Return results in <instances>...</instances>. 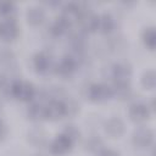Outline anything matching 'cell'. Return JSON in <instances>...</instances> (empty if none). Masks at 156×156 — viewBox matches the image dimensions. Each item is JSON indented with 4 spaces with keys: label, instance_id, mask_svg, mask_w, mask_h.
I'll list each match as a JSON object with an SVG mask.
<instances>
[{
    "label": "cell",
    "instance_id": "10",
    "mask_svg": "<svg viewBox=\"0 0 156 156\" xmlns=\"http://www.w3.org/2000/svg\"><path fill=\"white\" fill-rule=\"evenodd\" d=\"M18 35V26L13 18H5L0 22V38L11 41Z\"/></svg>",
    "mask_w": 156,
    "mask_h": 156
},
{
    "label": "cell",
    "instance_id": "3",
    "mask_svg": "<svg viewBox=\"0 0 156 156\" xmlns=\"http://www.w3.org/2000/svg\"><path fill=\"white\" fill-rule=\"evenodd\" d=\"M67 116V108L63 100L51 99L45 105V119L57 121L62 117Z\"/></svg>",
    "mask_w": 156,
    "mask_h": 156
},
{
    "label": "cell",
    "instance_id": "16",
    "mask_svg": "<svg viewBox=\"0 0 156 156\" xmlns=\"http://www.w3.org/2000/svg\"><path fill=\"white\" fill-rule=\"evenodd\" d=\"M112 88V93L113 96H117L118 99H128L132 94V88H130V80H118V82H113Z\"/></svg>",
    "mask_w": 156,
    "mask_h": 156
},
{
    "label": "cell",
    "instance_id": "26",
    "mask_svg": "<svg viewBox=\"0 0 156 156\" xmlns=\"http://www.w3.org/2000/svg\"><path fill=\"white\" fill-rule=\"evenodd\" d=\"M7 134V127L6 124L0 119V140H2Z\"/></svg>",
    "mask_w": 156,
    "mask_h": 156
},
{
    "label": "cell",
    "instance_id": "15",
    "mask_svg": "<svg viewBox=\"0 0 156 156\" xmlns=\"http://www.w3.org/2000/svg\"><path fill=\"white\" fill-rule=\"evenodd\" d=\"M71 26H72V24H71L68 21H66V20L60 15V16H57V17L51 22L49 30H50V33H51L54 37H60V35L67 33V32L69 30Z\"/></svg>",
    "mask_w": 156,
    "mask_h": 156
},
{
    "label": "cell",
    "instance_id": "27",
    "mask_svg": "<svg viewBox=\"0 0 156 156\" xmlns=\"http://www.w3.org/2000/svg\"><path fill=\"white\" fill-rule=\"evenodd\" d=\"M2 83H4V79H2V77L0 76V88H1V85H2Z\"/></svg>",
    "mask_w": 156,
    "mask_h": 156
},
{
    "label": "cell",
    "instance_id": "25",
    "mask_svg": "<svg viewBox=\"0 0 156 156\" xmlns=\"http://www.w3.org/2000/svg\"><path fill=\"white\" fill-rule=\"evenodd\" d=\"M99 156H119L115 150H111V149H104L99 152Z\"/></svg>",
    "mask_w": 156,
    "mask_h": 156
},
{
    "label": "cell",
    "instance_id": "11",
    "mask_svg": "<svg viewBox=\"0 0 156 156\" xmlns=\"http://www.w3.org/2000/svg\"><path fill=\"white\" fill-rule=\"evenodd\" d=\"M85 10L83 9V6L80 4H78V2H68L62 7L61 16L72 24L73 22L79 21V18H80V16H82V13Z\"/></svg>",
    "mask_w": 156,
    "mask_h": 156
},
{
    "label": "cell",
    "instance_id": "7",
    "mask_svg": "<svg viewBox=\"0 0 156 156\" xmlns=\"http://www.w3.org/2000/svg\"><path fill=\"white\" fill-rule=\"evenodd\" d=\"M132 141L138 147H147L154 141V132L147 127H140L133 132Z\"/></svg>",
    "mask_w": 156,
    "mask_h": 156
},
{
    "label": "cell",
    "instance_id": "23",
    "mask_svg": "<svg viewBox=\"0 0 156 156\" xmlns=\"http://www.w3.org/2000/svg\"><path fill=\"white\" fill-rule=\"evenodd\" d=\"M28 136H29L30 143H33V144H35V145H38V144L40 145V144L44 143V140H45V133H44V130H41V129H34V130L29 132Z\"/></svg>",
    "mask_w": 156,
    "mask_h": 156
},
{
    "label": "cell",
    "instance_id": "17",
    "mask_svg": "<svg viewBox=\"0 0 156 156\" xmlns=\"http://www.w3.org/2000/svg\"><path fill=\"white\" fill-rule=\"evenodd\" d=\"M115 28V18L110 13H102L98 20V30L102 34H108Z\"/></svg>",
    "mask_w": 156,
    "mask_h": 156
},
{
    "label": "cell",
    "instance_id": "6",
    "mask_svg": "<svg viewBox=\"0 0 156 156\" xmlns=\"http://www.w3.org/2000/svg\"><path fill=\"white\" fill-rule=\"evenodd\" d=\"M73 144L74 143L68 136H66L63 133H61L57 136H55L54 140L51 141V144H50V152L52 155H56V156L65 155L68 151H71Z\"/></svg>",
    "mask_w": 156,
    "mask_h": 156
},
{
    "label": "cell",
    "instance_id": "8",
    "mask_svg": "<svg viewBox=\"0 0 156 156\" xmlns=\"http://www.w3.org/2000/svg\"><path fill=\"white\" fill-rule=\"evenodd\" d=\"M150 113H151V111H150L149 106L144 102H134L129 106V110H128V115H129L130 119L136 123H141V122L146 121L150 117Z\"/></svg>",
    "mask_w": 156,
    "mask_h": 156
},
{
    "label": "cell",
    "instance_id": "13",
    "mask_svg": "<svg viewBox=\"0 0 156 156\" xmlns=\"http://www.w3.org/2000/svg\"><path fill=\"white\" fill-rule=\"evenodd\" d=\"M33 66L35 68V71L38 73H48L50 67H51V57L48 52L45 51H40L37 52L33 57Z\"/></svg>",
    "mask_w": 156,
    "mask_h": 156
},
{
    "label": "cell",
    "instance_id": "20",
    "mask_svg": "<svg viewBox=\"0 0 156 156\" xmlns=\"http://www.w3.org/2000/svg\"><path fill=\"white\" fill-rule=\"evenodd\" d=\"M141 85L145 89H154L156 85V73L154 69H147L141 76Z\"/></svg>",
    "mask_w": 156,
    "mask_h": 156
},
{
    "label": "cell",
    "instance_id": "5",
    "mask_svg": "<svg viewBox=\"0 0 156 156\" xmlns=\"http://www.w3.org/2000/svg\"><path fill=\"white\" fill-rule=\"evenodd\" d=\"M132 66L127 62H117L110 66L108 77L113 79V82L118 80H130L132 77Z\"/></svg>",
    "mask_w": 156,
    "mask_h": 156
},
{
    "label": "cell",
    "instance_id": "24",
    "mask_svg": "<svg viewBox=\"0 0 156 156\" xmlns=\"http://www.w3.org/2000/svg\"><path fill=\"white\" fill-rule=\"evenodd\" d=\"M62 133H63L66 136H68L73 143H76V140L79 138V130H78V128H77L76 126H73V124L66 126Z\"/></svg>",
    "mask_w": 156,
    "mask_h": 156
},
{
    "label": "cell",
    "instance_id": "12",
    "mask_svg": "<svg viewBox=\"0 0 156 156\" xmlns=\"http://www.w3.org/2000/svg\"><path fill=\"white\" fill-rule=\"evenodd\" d=\"M98 20H99V15L91 12V11H88L85 10L80 18H79V22H80V29L84 32V33H89V32H95L98 30Z\"/></svg>",
    "mask_w": 156,
    "mask_h": 156
},
{
    "label": "cell",
    "instance_id": "21",
    "mask_svg": "<svg viewBox=\"0 0 156 156\" xmlns=\"http://www.w3.org/2000/svg\"><path fill=\"white\" fill-rule=\"evenodd\" d=\"M16 13V5L12 1H0V15L5 18H12Z\"/></svg>",
    "mask_w": 156,
    "mask_h": 156
},
{
    "label": "cell",
    "instance_id": "2",
    "mask_svg": "<svg viewBox=\"0 0 156 156\" xmlns=\"http://www.w3.org/2000/svg\"><path fill=\"white\" fill-rule=\"evenodd\" d=\"M87 98L94 102H101L113 98L112 88L104 83H93L87 88Z\"/></svg>",
    "mask_w": 156,
    "mask_h": 156
},
{
    "label": "cell",
    "instance_id": "19",
    "mask_svg": "<svg viewBox=\"0 0 156 156\" xmlns=\"http://www.w3.org/2000/svg\"><path fill=\"white\" fill-rule=\"evenodd\" d=\"M141 38H143V41L144 44L150 49V50H154L156 48V32H155V28L154 27H147L143 30V34H141Z\"/></svg>",
    "mask_w": 156,
    "mask_h": 156
},
{
    "label": "cell",
    "instance_id": "18",
    "mask_svg": "<svg viewBox=\"0 0 156 156\" xmlns=\"http://www.w3.org/2000/svg\"><path fill=\"white\" fill-rule=\"evenodd\" d=\"M27 115L33 121L45 119V105L40 102H32L27 108Z\"/></svg>",
    "mask_w": 156,
    "mask_h": 156
},
{
    "label": "cell",
    "instance_id": "22",
    "mask_svg": "<svg viewBox=\"0 0 156 156\" xmlns=\"http://www.w3.org/2000/svg\"><path fill=\"white\" fill-rule=\"evenodd\" d=\"M85 145H87V149H88V150L94 151V152H96V151L100 152V150H101L102 146H104L102 140H101L99 136H96V135L90 136V138L87 140V144H85Z\"/></svg>",
    "mask_w": 156,
    "mask_h": 156
},
{
    "label": "cell",
    "instance_id": "1",
    "mask_svg": "<svg viewBox=\"0 0 156 156\" xmlns=\"http://www.w3.org/2000/svg\"><path fill=\"white\" fill-rule=\"evenodd\" d=\"M6 91L12 98L21 101H30L35 96V88L30 82L27 80H13L7 88Z\"/></svg>",
    "mask_w": 156,
    "mask_h": 156
},
{
    "label": "cell",
    "instance_id": "14",
    "mask_svg": "<svg viewBox=\"0 0 156 156\" xmlns=\"http://www.w3.org/2000/svg\"><path fill=\"white\" fill-rule=\"evenodd\" d=\"M26 18H27V22L32 26H39L40 23H43L44 18H45V11L43 7L40 6H29L27 9V12H26Z\"/></svg>",
    "mask_w": 156,
    "mask_h": 156
},
{
    "label": "cell",
    "instance_id": "4",
    "mask_svg": "<svg viewBox=\"0 0 156 156\" xmlns=\"http://www.w3.org/2000/svg\"><path fill=\"white\" fill-rule=\"evenodd\" d=\"M78 56L77 55H72V54H67L65 56L61 57V60L55 65V72L62 77H66V76H71L77 66H78Z\"/></svg>",
    "mask_w": 156,
    "mask_h": 156
},
{
    "label": "cell",
    "instance_id": "9",
    "mask_svg": "<svg viewBox=\"0 0 156 156\" xmlns=\"http://www.w3.org/2000/svg\"><path fill=\"white\" fill-rule=\"evenodd\" d=\"M104 129H105V133L110 138L117 139L123 135V133L126 130V126H124V122L119 117H111L110 119H107L105 122Z\"/></svg>",
    "mask_w": 156,
    "mask_h": 156
}]
</instances>
